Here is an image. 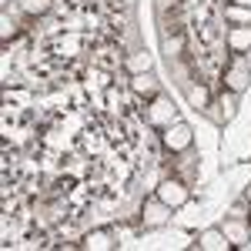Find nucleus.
I'll list each match as a JSON object with an SVG mask.
<instances>
[{"label":"nucleus","mask_w":251,"mask_h":251,"mask_svg":"<svg viewBox=\"0 0 251 251\" xmlns=\"http://www.w3.org/2000/svg\"><path fill=\"white\" fill-rule=\"evenodd\" d=\"M161 141H164V148H168L171 154H181V151H188V148H191L194 131H191V124H184V121H171V124L164 127Z\"/></svg>","instance_id":"f257e3e1"},{"label":"nucleus","mask_w":251,"mask_h":251,"mask_svg":"<svg viewBox=\"0 0 251 251\" xmlns=\"http://www.w3.org/2000/svg\"><path fill=\"white\" fill-rule=\"evenodd\" d=\"M154 194H157V201H164L171 211H177L181 204H188V198H191V191L184 188V181H177V177H164L154 188Z\"/></svg>","instance_id":"f03ea898"},{"label":"nucleus","mask_w":251,"mask_h":251,"mask_svg":"<svg viewBox=\"0 0 251 251\" xmlns=\"http://www.w3.org/2000/svg\"><path fill=\"white\" fill-rule=\"evenodd\" d=\"M148 121L154 124V127H168L171 121H177V107H174L168 97H151V107H148Z\"/></svg>","instance_id":"7ed1b4c3"},{"label":"nucleus","mask_w":251,"mask_h":251,"mask_svg":"<svg viewBox=\"0 0 251 251\" xmlns=\"http://www.w3.org/2000/svg\"><path fill=\"white\" fill-rule=\"evenodd\" d=\"M168 218H171V208L164 201H157V194L151 201H144V208H141V225L144 228H161V225H168Z\"/></svg>","instance_id":"20e7f679"},{"label":"nucleus","mask_w":251,"mask_h":251,"mask_svg":"<svg viewBox=\"0 0 251 251\" xmlns=\"http://www.w3.org/2000/svg\"><path fill=\"white\" fill-rule=\"evenodd\" d=\"M248 80H251V74H248V67H245V60H234L231 67L225 71V91L241 94V91L248 87Z\"/></svg>","instance_id":"39448f33"},{"label":"nucleus","mask_w":251,"mask_h":251,"mask_svg":"<svg viewBox=\"0 0 251 251\" xmlns=\"http://www.w3.org/2000/svg\"><path fill=\"white\" fill-rule=\"evenodd\" d=\"M198 248H201V251H228V248H231V238L225 234V228H208V231L201 234Z\"/></svg>","instance_id":"423d86ee"},{"label":"nucleus","mask_w":251,"mask_h":251,"mask_svg":"<svg viewBox=\"0 0 251 251\" xmlns=\"http://www.w3.org/2000/svg\"><path fill=\"white\" fill-rule=\"evenodd\" d=\"M131 91L141 94V97H157L161 84H157V77L151 71H144V74H131Z\"/></svg>","instance_id":"0eeeda50"},{"label":"nucleus","mask_w":251,"mask_h":251,"mask_svg":"<svg viewBox=\"0 0 251 251\" xmlns=\"http://www.w3.org/2000/svg\"><path fill=\"white\" fill-rule=\"evenodd\" d=\"M84 248H87V251H111V248H114V238H111V231L97 228V231L84 234Z\"/></svg>","instance_id":"6e6552de"},{"label":"nucleus","mask_w":251,"mask_h":251,"mask_svg":"<svg viewBox=\"0 0 251 251\" xmlns=\"http://www.w3.org/2000/svg\"><path fill=\"white\" fill-rule=\"evenodd\" d=\"M228 47H231L234 54H245V50H251V27H231L228 30Z\"/></svg>","instance_id":"1a4fd4ad"},{"label":"nucleus","mask_w":251,"mask_h":251,"mask_svg":"<svg viewBox=\"0 0 251 251\" xmlns=\"http://www.w3.org/2000/svg\"><path fill=\"white\" fill-rule=\"evenodd\" d=\"M188 100H191L194 111H208L211 94H208V87H204V84H194V87H188Z\"/></svg>","instance_id":"9d476101"},{"label":"nucleus","mask_w":251,"mask_h":251,"mask_svg":"<svg viewBox=\"0 0 251 251\" xmlns=\"http://www.w3.org/2000/svg\"><path fill=\"white\" fill-rule=\"evenodd\" d=\"M127 71H131V74H144V71H151V54H148V50H134V54L127 57Z\"/></svg>","instance_id":"9b49d317"},{"label":"nucleus","mask_w":251,"mask_h":251,"mask_svg":"<svg viewBox=\"0 0 251 251\" xmlns=\"http://www.w3.org/2000/svg\"><path fill=\"white\" fill-rule=\"evenodd\" d=\"M20 10L30 14V17H40V14L50 10V0H20Z\"/></svg>","instance_id":"f8f14e48"},{"label":"nucleus","mask_w":251,"mask_h":251,"mask_svg":"<svg viewBox=\"0 0 251 251\" xmlns=\"http://www.w3.org/2000/svg\"><path fill=\"white\" fill-rule=\"evenodd\" d=\"M225 17L238 20V27H241V24H248V20H251V7H238V3H231V7L225 10Z\"/></svg>","instance_id":"ddd939ff"},{"label":"nucleus","mask_w":251,"mask_h":251,"mask_svg":"<svg viewBox=\"0 0 251 251\" xmlns=\"http://www.w3.org/2000/svg\"><path fill=\"white\" fill-rule=\"evenodd\" d=\"M181 50H184V37H181V34H174V37L164 40V54H168V57H181Z\"/></svg>","instance_id":"4468645a"},{"label":"nucleus","mask_w":251,"mask_h":251,"mask_svg":"<svg viewBox=\"0 0 251 251\" xmlns=\"http://www.w3.org/2000/svg\"><path fill=\"white\" fill-rule=\"evenodd\" d=\"M14 34H17V27L10 24V17H3V40H10Z\"/></svg>","instance_id":"2eb2a0df"},{"label":"nucleus","mask_w":251,"mask_h":251,"mask_svg":"<svg viewBox=\"0 0 251 251\" xmlns=\"http://www.w3.org/2000/svg\"><path fill=\"white\" fill-rule=\"evenodd\" d=\"M234 114V94L228 91V97H225V117H231Z\"/></svg>","instance_id":"dca6fc26"},{"label":"nucleus","mask_w":251,"mask_h":251,"mask_svg":"<svg viewBox=\"0 0 251 251\" xmlns=\"http://www.w3.org/2000/svg\"><path fill=\"white\" fill-rule=\"evenodd\" d=\"M231 3H238V7H251V0H231Z\"/></svg>","instance_id":"f3484780"},{"label":"nucleus","mask_w":251,"mask_h":251,"mask_svg":"<svg viewBox=\"0 0 251 251\" xmlns=\"http://www.w3.org/2000/svg\"><path fill=\"white\" fill-rule=\"evenodd\" d=\"M245 201H248V204H251V184H248V188H245Z\"/></svg>","instance_id":"a211bd4d"}]
</instances>
